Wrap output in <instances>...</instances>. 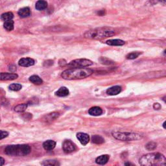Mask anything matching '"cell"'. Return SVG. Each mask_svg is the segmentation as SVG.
<instances>
[{"mask_svg":"<svg viewBox=\"0 0 166 166\" xmlns=\"http://www.w3.org/2000/svg\"><path fill=\"white\" fill-rule=\"evenodd\" d=\"M93 71L86 68H74L68 69L62 73V77L65 80H77L88 77L92 75Z\"/></svg>","mask_w":166,"mask_h":166,"instance_id":"6da1fadb","label":"cell"},{"mask_svg":"<svg viewBox=\"0 0 166 166\" xmlns=\"http://www.w3.org/2000/svg\"><path fill=\"white\" fill-rule=\"evenodd\" d=\"M140 164L144 166L165 165L166 158L165 156L159 153H149L140 158Z\"/></svg>","mask_w":166,"mask_h":166,"instance_id":"7a4b0ae2","label":"cell"},{"mask_svg":"<svg viewBox=\"0 0 166 166\" xmlns=\"http://www.w3.org/2000/svg\"><path fill=\"white\" fill-rule=\"evenodd\" d=\"M115 31L109 27H100L86 31L84 34L85 38L93 40H101L112 36L115 34Z\"/></svg>","mask_w":166,"mask_h":166,"instance_id":"3957f363","label":"cell"},{"mask_svg":"<svg viewBox=\"0 0 166 166\" xmlns=\"http://www.w3.org/2000/svg\"><path fill=\"white\" fill-rule=\"evenodd\" d=\"M31 151L29 145H11L5 149V153L7 155L14 157H24L29 155Z\"/></svg>","mask_w":166,"mask_h":166,"instance_id":"277c9868","label":"cell"},{"mask_svg":"<svg viewBox=\"0 0 166 166\" xmlns=\"http://www.w3.org/2000/svg\"><path fill=\"white\" fill-rule=\"evenodd\" d=\"M112 135L116 139L121 141H138L142 138V135L132 132H121L114 131L112 132Z\"/></svg>","mask_w":166,"mask_h":166,"instance_id":"5b68a950","label":"cell"},{"mask_svg":"<svg viewBox=\"0 0 166 166\" xmlns=\"http://www.w3.org/2000/svg\"><path fill=\"white\" fill-rule=\"evenodd\" d=\"M93 64V63L90 60L85 58L76 59L73 61L70 62L68 64V66L71 68H86V67L90 66Z\"/></svg>","mask_w":166,"mask_h":166,"instance_id":"8992f818","label":"cell"},{"mask_svg":"<svg viewBox=\"0 0 166 166\" xmlns=\"http://www.w3.org/2000/svg\"><path fill=\"white\" fill-rule=\"evenodd\" d=\"M63 149L64 153L68 154V153H72L73 151H75L76 147L75 144H74L71 141L65 140L63 143Z\"/></svg>","mask_w":166,"mask_h":166,"instance_id":"52a82bcc","label":"cell"},{"mask_svg":"<svg viewBox=\"0 0 166 166\" xmlns=\"http://www.w3.org/2000/svg\"><path fill=\"white\" fill-rule=\"evenodd\" d=\"M18 77L16 73H0V81H12Z\"/></svg>","mask_w":166,"mask_h":166,"instance_id":"ba28073f","label":"cell"},{"mask_svg":"<svg viewBox=\"0 0 166 166\" xmlns=\"http://www.w3.org/2000/svg\"><path fill=\"white\" fill-rule=\"evenodd\" d=\"M77 138L79 140L82 145H86L90 142V136L88 134L83 132H79L77 134Z\"/></svg>","mask_w":166,"mask_h":166,"instance_id":"9c48e42d","label":"cell"},{"mask_svg":"<svg viewBox=\"0 0 166 166\" xmlns=\"http://www.w3.org/2000/svg\"><path fill=\"white\" fill-rule=\"evenodd\" d=\"M18 64L20 66L29 67L34 65V60L31 58H23L19 60Z\"/></svg>","mask_w":166,"mask_h":166,"instance_id":"30bf717a","label":"cell"},{"mask_svg":"<svg viewBox=\"0 0 166 166\" xmlns=\"http://www.w3.org/2000/svg\"><path fill=\"white\" fill-rule=\"evenodd\" d=\"M121 91V87L120 86H114L107 89L106 93L109 95H116Z\"/></svg>","mask_w":166,"mask_h":166,"instance_id":"8fae6325","label":"cell"},{"mask_svg":"<svg viewBox=\"0 0 166 166\" xmlns=\"http://www.w3.org/2000/svg\"><path fill=\"white\" fill-rule=\"evenodd\" d=\"M56 142L53 140H47L43 143V147L47 151H50L55 147Z\"/></svg>","mask_w":166,"mask_h":166,"instance_id":"7c38bea8","label":"cell"},{"mask_svg":"<svg viewBox=\"0 0 166 166\" xmlns=\"http://www.w3.org/2000/svg\"><path fill=\"white\" fill-rule=\"evenodd\" d=\"M106 44L109 46H123L125 44V41L122 40L120 39H112V40H108L106 42Z\"/></svg>","mask_w":166,"mask_h":166,"instance_id":"4fadbf2b","label":"cell"},{"mask_svg":"<svg viewBox=\"0 0 166 166\" xmlns=\"http://www.w3.org/2000/svg\"><path fill=\"white\" fill-rule=\"evenodd\" d=\"M18 15L21 17V18H27L31 16V10L29 7H24V8L20 9L19 10L18 12Z\"/></svg>","mask_w":166,"mask_h":166,"instance_id":"5bb4252c","label":"cell"},{"mask_svg":"<svg viewBox=\"0 0 166 166\" xmlns=\"http://www.w3.org/2000/svg\"><path fill=\"white\" fill-rule=\"evenodd\" d=\"M89 114L93 116H101L103 114V110L98 106H93L88 110Z\"/></svg>","mask_w":166,"mask_h":166,"instance_id":"9a60e30c","label":"cell"},{"mask_svg":"<svg viewBox=\"0 0 166 166\" xmlns=\"http://www.w3.org/2000/svg\"><path fill=\"white\" fill-rule=\"evenodd\" d=\"M109 158H110V157H109V155H104L99 156V157L96 158L95 162L97 163V164H99V165L106 164V163L108 162Z\"/></svg>","mask_w":166,"mask_h":166,"instance_id":"2e32d148","label":"cell"},{"mask_svg":"<svg viewBox=\"0 0 166 166\" xmlns=\"http://www.w3.org/2000/svg\"><path fill=\"white\" fill-rule=\"evenodd\" d=\"M35 7L38 11H43L48 7V3L44 0H39L36 2Z\"/></svg>","mask_w":166,"mask_h":166,"instance_id":"e0dca14e","label":"cell"},{"mask_svg":"<svg viewBox=\"0 0 166 166\" xmlns=\"http://www.w3.org/2000/svg\"><path fill=\"white\" fill-rule=\"evenodd\" d=\"M70 93L69 90L66 87H61L58 89V90L56 92V95L58 97H66L68 96Z\"/></svg>","mask_w":166,"mask_h":166,"instance_id":"ac0fdd59","label":"cell"},{"mask_svg":"<svg viewBox=\"0 0 166 166\" xmlns=\"http://www.w3.org/2000/svg\"><path fill=\"white\" fill-rule=\"evenodd\" d=\"M29 81L36 85H40L43 83V81L38 75H32L29 77Z\"/></svg>","mask_w":166,"mask_h":166,"instance_id":"d6986e66","label":"cell"},{"mask_svg":"<svg viewBox=\"0 0 166 166\" xmlns=\"http://www.w3.org/2000/svg\"><path fill=\"white\" fill-rule=\"evenodd\" d=\"M58 116H59V113L53 112V113L49 114L46 116L45 118H44V120H45L46 122H49V121H51L56 120V118H58Z\"/></svg>","mask_w":166,"mask_h":166,"instance_id":"ffe728a7","label":"cell"},{"mask_svg":"<svg viewBox=\"0 0 166 166\" xmlns=\"http://www.w3.org/2000/svg\"><path fill=\"white\" fill-rule=\"evenodd\" d=\"M14 18V14L11 12H7L5 13H3L1 14V18L2 20H3L5 22L6 21H9V20H12V19Z\"/></svg>","mask_w":166,"mask_h":166,"instance_id":"44dd1931","label":"cell"},{"mask_svg":"<svg viewBox=\"0 0 166 166\" xmlns=\"http://www.w3.org/2000/svg\"><path fill=\"white\" fill-rule=\"evenodd\" d=\"M91 141L95 144H102L105 142L104 138L99 135H94L91 137Z\"/></svg>","mask_w":166,"mask_h":166,"instance_id":"7402d4cb","label":"cell"},{"mask_svg":"<svg viewBox=\"0 0 166 166\" xmlns=\"http://www.w3.org/2000/svg\"><path fill=\"white\" fill-rule=\"evenodd\" d=\"M27 108V104L23 103V104H19L14 107V111L16 112H23L25 110H26Z\"/></svg>","mask_w":166,"mask_h":166,"instance_id":"603a6c76","label":"cell"},{"mask_svg":"<svg viewBox=\"0 0 166 166\" xmlns=\"http://www.w3.org/2000/svg\"><path fill=\"white\" fill-rule=\"evenodd\" d=\"M4 28L8 31H11L14 29V22L12 20L6 21L4 23Z\"/></svg>","mask_w":166,"mask_h":166,"instance_id":"cb8c5ba5","label":"cell"},{"mask_svg":"<svg viewBox=\"0 0 166 166\" xmlns=\"http://www.w3.org/2000/svg\"><path fill=\"white\" fill-rule=\"evenodd\" d=\"M141 54H142V53H141V52H139V51L132 52V53H128L126 57H127V59H129V60H133V59H135L136 58H138Z\"/></svg>","mask_w":166,"mask_h":166,"instance_id":"d4e9b609","label":"cell"},{"mask_svg":"<svg viewBox=\"0 0 166 166\" xmlns=\"http://www.w3.org/2000/svg\"><path fill=\"white\" fill-rule=\"evenodd\" d=\"M42 164L44 165H59L60 163L58 162V161L54 160H48L44 161V162L42 163Z\"/></svg>","mask_w":166,"mask_h":166,"instance_id":"484cf974","label":"cell"},{"mask_svg":"<svg viewBox=\"0 0 166 166\" xmlns=\"http://www.w3.org/2000/svg\"><path fill=\"white\" fill-rule=\"evenodd\" d=\"M22 88V86L21 85H19V84H12V85H11L9 86V90H11L12 91H15L20 90Z\"/></svg>","mask_w":166,"mask_h":166,"instance_id":"4316f807","label":"cell"},{"mask_svg":"<svg viewBox=\"0 0 166 166\" xmlns=\"http://www.w3.org/2000/svg\"><path fill=\"white\" fill-rule=\"evenodd\" d=\"M145 147L149 151L155 150V149L157 148V143L154 142H150L146 144Z\"/></svg>","mask_w":166,"mask_h":166,"instance_id":"83f0119b","label":"cell"},{"mask_svg":"<svg viewBox=\"0 0 166 166\" xmlns=\"http://www.w3.org/2000/svg\"><path fill=\"white\" fill-rule=\"evenodd\" d=\"M99 60L101 61V63L104 64H112L114 63L113 61L109 60V59L106 58L101 57V58L99 59Z\"/></svg>","mask_w":166,"mask_h":166,"instance_id":"f1b7e54d","label":"cell"},{"mask_svg":"<svg viewBox=\"0 0 166 166\" xmlns=\"http://www.w3.org/2000/svg\"><path fill=\"white\" fill-rule=\"evenodd\" d=\"M9 136V132L7 131L0 130V140H3Z\"/></svg>","mask_w":166,"mask_h":166,"instance_id":"f546056e","label":"cell"},{"mask_svg":"<svg viewBox=\"0 0 166 166\" xmlns=\"http://www.w3.org/2000/svg\"><path fill=\"white\" fill-rule=\"evenodd\" d=\"M153 108H154L155 110H160V109L161 108L160 104H159L158 103H155L154 105H153Z\"/></svg>","mask_w":166,"mask_h":166,"instance_id":"4dcf8cb0","label":"cell"},{"mask_svg":"<svg viewBox=\"0 0 166 166\" xmlns=\"http://www.w3.org/2000/svg\"><path fill=\"white\" fill-rule=\"evenodd\" d=\"M4 163H5L4 158H2V157H0V166L3 165Z\"/></svg>","mask_w":166,"mask_h":166,"instance_id":"1f68e13d","label":"cell"},{"mask_svg":"<svg viewBox=\"0 0 166 166\" xmlns=\"http://www.w3.org/2000/svg\"><path fill=\"white\" fill-rule=\"evenodd\" d=\"M97 14H98L99 16H103L104 14H105V12H104L103 11H100L99 12H98Z\"/></svg>","mask_w":166,"mask_h":166,"instance_id":"d6a6232c","label":"cell"}]
</instances>
